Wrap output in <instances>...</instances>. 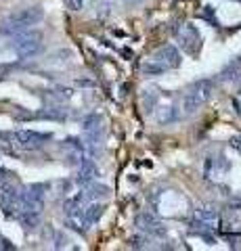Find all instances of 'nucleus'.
Segmentation results:
<instances>
[{
	"instance_id": "obj_4",
	"label": "nucleus",
	"mask_w": 241,
	"mask_h": 251,
	"mask_svg": "<svg viewBox=\"0 0 241 251\" xmlns=\"http://www.w3.org/2000/svg\"><path fill=\"white\" fill-rule=\"evenodd\" d=\"M0 138L6 140V151H36L40 149L46 140L51 138V134H42V132H34V130H17L13 134H0Z\"/></svg>"
},
{
	"instance_id": "obj_5",
	"label": "nucleus",
	"mask_w": 241,
	"mask_h": 251,
	"mask_svg": "<svg viewBox=\"0 0 241 251\" xmlns=\"http://www.w3.org/2000/svg\"><path fill=\"white\" fill-rule=\"evenodd\" d=\"M13 52L17 54V59H29L36 57L42 50V34L34 29H26L21 34L13 36V44H11Z\"/></svg>"
},
{
	"instance_id": "obj_9",
	"label": "nucleus",
	"mask_w": 241,
	"mask_h": 251,
	"mask_svg": "<svg viewBox=\"0 0 241 251\" xmlns=\"http://www.w3.org/2000/svg\"><path fill=\"white\" fill-rule=\"evenodd\" d=\"M84 132L88 136V145H99L103 140L105 134V126H103V117L101 115H90L86 122H84Z\"/></svg>"
},
{
	"instance_id": "obj_11",
	"label": "nucleus",
	"mask_w": 241,
	"mask_h": 251,
	"mask_svg": "<svg viewBox=\"0 0 241 251\" xmlns=\"http://www.w3.org/2000/svg\"><path fill=\"white\" fill-rule=\"evenodd\" d=\"M220 80L222 82H237V80H241V63H231V67H227L220 74Z\"/></svg>"
},
{
	"instance_id": "obj_3",
	"label": "nucleus",
	"mask_w": 241,
	"mask_h": 251,
	"mask_svg": "<svg viewBox=\"0 0 241 251\" xmlns=\"http://www.w3.org/2000/svg\"><path fill=\"white\" fill-rule=\"evenodd\" d=\"M214 94V82L212 80H197L187 88L183 97V113L191 115L195 113L201 105H206Z\"/></svg>"
},
{
	"instance_id": "obj_2",
	"label": "nucleus",
	"mask_w": 241,
	"mask_h": 251,
	"mask_svg": "<svg viewBox=\"0 0 241 251\" xmlns=\"http://www.w3.org/2000/svg\"><path fill=\"white\" fill-rule=\"evenodd\" d=\"M178 65H181V54H178L174 46L168 44V46H161L160 50H155L141 65V69L145 75H160L168 72V69H176Z\"/></svg>"
},
{
	"instance_id": "obj_10",
	"label": "nucleus",
	"mask_w": 241,
	"mask_h": 251,
	"mask_svg": "<svg viewBox=\"0 0 241 251\" xmlns=\"http://www.w3.org/2000/svg\"><path fill=\"white\" fill-rule=\"evenodd\" d=\"M82 216H84V220H86V224L90 228V226H95L99 222V218L103 216V205H101V203H88V205H84Z\"/></svg>"
},
{
	"instance_id": "obj_1",
	"label": "nucleus",
	"mask_w": 241,
	"mask_h": 251,
	"mask_svg": "<svg viewBox=\"0 0 241 251\" xmlns=\"http://www.w3.org/2000/svg\"><path fill=\"white\" fill-rule=\"evenodd\" d=\"M42 19L40 6H26V9H17L9 13L0 21V34L4 36H17L26 29H32L38 21Z\"/></svg>"
},
{
	"instance_id": "obj_12",
	"label": "nucleus",
	"mask_w": 241,
	"mask_h": 251,
	"mask_svg": "<svg viewBox=\"0 0 241 251\" xmlns=\"http://www.w3.org/2000/svg\"><path fill=\"white\" fill-rule=\"evenodd\" d=\"M65 2H67V6H69L72 11H82L84 6L90 2V0H65Z\"/></svg>"
},
{
	"instance_id": "obj_7",
	"label": "nucleus",
	"mask_w": 241,
	"mask_h": 251,
	"mask_svg": "<svg viewBox=\"0 0 241 251\" xmlns=\"http://www.w3.org/2000/svg\"><path fill=\"white\" fill-rule=\"evenodd\" d=\"M174 38L178 46L183 50H187L189 54H195L201 46V38H199V31L191 25V23H181L176 29H174Z\"/></svg>"
},
{
	"instance_id": "obj_8",
	"label": "nucleus",
	"mask_w": 241,
	"mask_h": 251,
	"mask_svg": "<svg viewBox=\"0 0 241 251\" xmlns=\"http://www.w3.org/2000/svg\"><path fill=\"white\" fill-rule=\"evenodd\" d=\"M136 226H138V230L149 234V237H158V239L166 237V226L153 214H149V211H141V214L136 216Z\"/></svg>"
},
{
	"instance_id": "obj_13",
	"label": "nucleus",
	"mask_w": 241,
	"mask_h": 251,
	"mask_svg": "<svg viewBox=\"0 0 241 251\" xmlns=\"http://www.w3.org/2000/svg\"><path fill=\"white\" fill-rule=\"evenodd\" d=\"M147 243H149V239H145V237H132V239H130V247L143 249V247H149Z\"/></svg>"
},
{
	"instance_id": "obj_6",
	"label": "nucleus",
	"mask_w": 241,
	"mask_h": 251,
	"mask_svg": "<svg viewBox=\"0 0 241 251\" xmlns=\"http://www.w3.org/2000/svg\"><path fill=\"white\" fill-rule=\"evenodd\" d=\"M220 224V214L218 209L214 205H204L195 209V214H193V220H191V230L197 232V234H206V232H212L218 228Z\"/></svg>"
}]
</instances>
